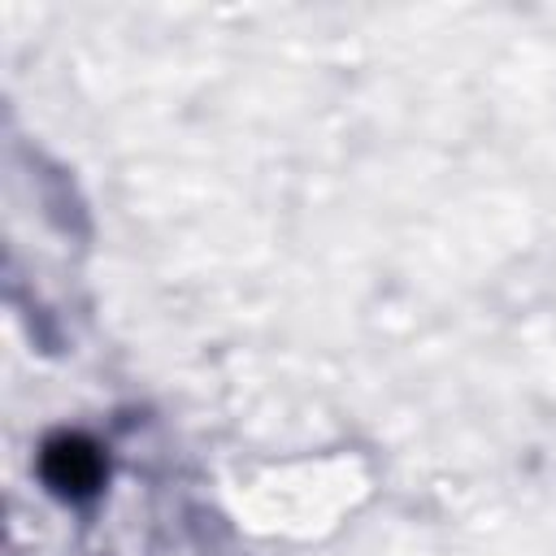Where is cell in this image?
<instances>
[{
    "instance_id": "obj_1",
    "label": "cell",
    "mask_w": 556,
    "mask_h": 556,
    "mask_svg": "<svg viewBox=\"0 0 556 556\" xmlns=\"http://www.w3.org/2000/svg\"><path fill=\"white\" fill-rule=\"evenodd\" d=\"M43 469H48V478H52L56 491H87L96 482V473H100V460L83 443H56L48 452Z\"/></svg>"
}]
</instances>
